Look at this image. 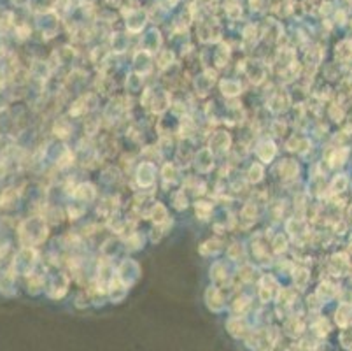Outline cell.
<instances>
[{
	"mask_svg": "<svg viewBox=\"0 0 352 351\" xmlns=\"http://www.w3.org/2000/svg\"><path fill=\"white\" fill-rule=\"evenodd\" d=\"M131 21H128V26H130L131 30H140L144 26V20H146V14L142 13V11H133L130 16Z\"/></svg>",
	"mask_w": 352,
	"mask_h": 351,
	"instance_id": "obj_1",
	"label": "cell"
},
{
	"mask_svg": "<svg viewBox=\"0 0 352 351\" xmlns=\"http://www.w3.org/2000/svg\"><path fill=\"white\" fill-rule=\"evenodd\" d=\"M228 330H230L231 335L240 337V335L243 333V323L240 320H230V323H228Z\"/></svg>",
	"mask_w": 352,
	"mask_h": 351,
	"instance_id": "obj_2",
	"label": "cell"
},
{
	"mask_svg": "<svg viewBox=\"0 0 352 351\" xmlns=\"http://www.w3.org/2000/svg\"><path fill=\"white\" fill-rule=\"evenodd\" d=\"M342 344H344L345 348L352 346V330H347V332L342 333Z\"/></svg>",
	"mask_w": 352,
	"mask_h": 351,
	"instance_id": "obj_3",
	"label": "cell"
},
{
	"mask_svg": "<svg viewBox=\"0 0 352 351\" xmlns=\"http://www.w3.org/2000/svg\"><path fill=\"white\" fill-rule=\"evenodd\" d=\"M315 330H317L319 335H324V333H328V330H330V327H328L326 321H321L319 325H315Z\"/></svg>",
	"mask_w": 352,
	"mask_h": 351,
	"instance_id": "obj_4",
	"label": "cell"
}]
</instances>
